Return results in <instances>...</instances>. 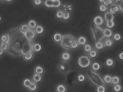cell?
<instances>
[{
    "instance_id": "1",
    "label": "cell",
    "mask_w": 123,
    "mask_h": 92,
    "mask_svg": "<svg viewBox=\"0 0 123 92\" xmlns=\"http://www.w3.org/2000/svg\"><path fill=\"white\" fill-rule=\"evenodd\" d=\"M9 41L8 42V50L6 52L14 57L23 55L22 49L29 40L26 38L25 34L21 32L19 27L13 28L8 31Z\"/></svg>"
},
{
    "instance_id": "2",
    "label": "cell",
    "mask_w": 123,
    "mask_h": 92,
    "mask_svg": "<svg viewBox=\"0 0 123 92\" xmlns=\"http://www.w3.org/2000/svg\"><path fill=\"white\" fill-rule=\"evenodd\" d=\"M91 29L92 32L95 42L101 41L104 38L103 35V30L99 26L96 25L94 23H92L91 25Z\"/></svg>"
},
{
    "instance_id": "3",
    "label": "cell",
    "mask_w": 123,
    "mask_h": 92,
    "mask_svg": "<svg viewBox=\"0 0 123 92\" xmlns=\"http://www.w3.org/2000/svg\"><path fill=\"white\" fill-rule=\"evenodd\" d=\"M86 73L90 80L96 86L105 85L102 78L96 72L90 70H87Z\"/></svg>"
},
{
    "instance_id": "4",
    "label": "cell",
    "mask_w": 123,
    "mask_h": 92,
    "mask_svg": "<svg viewBox=\"0 0 123 92\" xmlns=\"http://www.w3.org/2000/svg\"><path fill=\"white\" fill-rule=\"evenodd\" d=\"M74 40L76 39L73 36L70 34H66L63 36L61 44L64 48L66 49H70V44Z\"/></svg>"
},
{
    "instance_id": "5",
    "label": "cell",
    "mask_w": 123,
    "mask_h": 92,
    "mask_svg": "<svg viewBox=\"0 0 123 92\" xmlns=\"http://www.w3.org/2000/svg\"><path fill=\"white\" fill-rule=\"evenodd\" d=\"M78 64L79 66L82 68H87L91 64V60L88 56H82L78 59Z\"/></svg>"
},
{
    "instance_id": "6",
    "label": "cell",
    "mask_w": 123,
    "mask_h": 92,
    "mask_svg": "<svg viewBox=\"0 0 123 92\" xmlns=\"http://www.w3.org/2000/svg\"><path fill=\"white\" fill-rule=\"evenodd\" d=\"M34 43L32 41L29 40L25 44L21 51L23 56L32 51V45Z\"/></svg>"
},
{
    "instance_id": "7",
    "label": "cell",
    "mask_w": 123,
    "mask_h": 92,
    "mask_svg": "<svg viewBox=\"0 0 123 92\" xmlns=\"http://www.w3.org/2000/svg\"><path fill=\"white\" fill-rule=\"evenodd\" d=\"M25 34V37L28 40L32 41L36 37V33L33 29L29 30Z\"/></svg>"
},
{
    "instance_id": "8",
    "label": "cell",
    "mask_w": 123,
    "mask_h": 92,
    "mask_svg": "<svg viewBox=\"0 0 123 92\" xmlns=\"http://www.w3.org/2000/svg\"><path fill=\"white\" fill-rule=\"evenodd\" d=\"M104 22V18L101 16H97L94 17L93 23L96 25L99 26L103 24Z\"/></svg>"
},
{
    "instance_id": "9",
    "label": "cell",
    "mask_w": 123,
    "mask_h": 92,
    "mask_svg": "<svg viewBox=\"0 0 123 92\" xmlns=\"http://www.w3.org/2000/svg\"><path fill=\"white\" fill-rule=\"evenodd\" d=\"M101 65L100 63L98 61H94L92 64L91 66V68L92 71L94 72L98 71L101 69Z\"/></svg>"
},
{
    "instance_id": "10",
    "label": "cell",
    "mask_w": 123,
    "mask_h": 92,
    "mask_svg": "<svg viewBox=\"0 0 123 92\" xmlns=\"http://www.w3.org/2000/svg\"><path fill=\"white\" fill-rule=\"evenodd\" d=\"M121 11L120 7L114 4L112 5L109 9V12L113 15L116 14Z\"/></svg>"
},
{
    "instance_id": "11",
    "label": "cell",
    "mask_w": 123,
    "mask_h": 92,
    "mask_svg": "<svg viewBox=\"0 0 123 92\" xmlns=\"http://www.w3.org/2000/svg\"><path fill=\"white\" fill-rule=\"evenodd\" d=\"M112 76L110 74H106L102 78V80L104 83L106 85H110L111 84Z\"/></svg>"
},
{
    "instance_id": "12",
    "label": "cell",
    "mask_w": 123,
    "mask_h": 92,
    "mask_svg": "<svg viewBox=\"0 0 123 92\" xmlns=\"http://www.w3.org/2000/svg\"><path fill=\"white\" fill-rule=\"evenodd\" d=\"M63 37V36L61 34L59 33H56L53 36V39L55 42L59 43L61 42Z\"/></svg>"
},
{
    "instance_id": "13",
    "label": "cell",
    "mask_w": 123,
    "mask_h": 92,
    "mask_svg": "<svg viewBox=\"0 0 123 92\" xmlns=\"http://www.w3.org/2000/svg\"><path fill=\"white\" fill-rule=\"evenodd\" d=\"M104 18L106 22V21H113L114 16V15L113 14L110 12H107L105 13L104 15Z\"/></svg>"
},
{
    "instance_id": "14",
    "label": "cell",
    "mask_w": 123,
    "mask_h": 92,
    "mask_svg": "<svg viewBox=\"0 0 123 92\" xmlns=\"http://www.w3.org/2000/svg\"><path fill=\"white\" fill-rule=\"evenodd\" d=\"M113 33L111 29L109 28H105L103 30V35L104 37L109 39L113 36Z\"/></svg>"
},
{
    "instance_id": "15",
    "label": "cell",
    "mask_w": 123,
    "mask_h": 92,
    "mask_svg": "<svg viewBox=\"0 0 123 92\" xmlns=\"http://www.w3.org/2000/svg\"><path fill=\"white\" fill-rule=\"evenodd\" d=\"M34 71V73L42 75L44 73L45 70L43 67L39 65H37V66H36L35 67Z\"/></svg>"
},
{
    "instance_id": "16",
    "label": "cell",
    "mask_w": 123,
    "mask_h": 92,
    "mask_svg": "<svg viewBox=\"0 0 123 92\" xmlns=\"http://www.w3.org/2000/svg\"><path fill=\"white\" fill-rule=\"evenodd\" d=\"M71 57V55L70 52H64L62 54L61 58L64 61H69Z\"/></svg>"
},
{
    "instance_id": "17",
    "label": "cell",
    "mask_w": 123,
    "mask_h": 92,
    "mask_svg": "<svg viewBox=\"0 0 123 92\" xmlns=\"http://www.w3.org/2000/svg\"><path fill=\"white\" fill-rule=\"evenodd\" d=\"M32 80L33 82L35 83L36 84H38L42 81V76L39 74L34 73V74L33 75Z\"/></svg>"
},
{
    "instance_id": "18",
    "label": "cell",
    "mask_w": 123,
    "mask_h": 92,
    "mask_svg": "<svg viewBox=\"0 0 123 92\" xmlns=\"http://www.w3.org/2000/svg\"><path fill=\"white\" fill-rule=\"evenodd\" d=\"M105 65L108 67H112L115 65L114 60L113 58L109 57L105 61Z\"/></svg>"
},
{
    "instance_id": "19",
    "label": "cell",
    "mask_w": 123,
    "mask_h": 92,
    "mask_svg": "<svg viewBox=\"0 0 123 92\" xmlns=\"http://www.w3.org/2000/svg\"><path fill=\"white\" fill-rule=\"evenodd\" d=\"M19 29L21 32L23 33L24 34H26V33L31 29L28 26V25L26 24L21 25L19 26Z\"/></svg>"
},
{
    "instance_id": "20",
    "label": "cell",
    "mask_w": 123,
    "mask_h": 92,
    "mask_svg": "<svg viewBox=\"0 0 123 92\" xmlns=\"http://www.w3.org/2000/svg\"><path fill=\"white\" fill-rule=\"evenodd\" d=\"M42 49V47L40 44L36 43H34L32 45V51L34 52L37 53L40 52Z\"/></svg>"
},
{
    "instance_id": "21",
    "label": "cell",
    "mask_w": 123,
    "mask_h": 92,
    "mask_svg": "<svg viewBox=\"0 0 123 92\" xmlns=\"http://www.w3.org/2000/svg\"><path fill=\"white\" fill-rule=\"evenodd\" d=\"M9 41V36L8 34H2L0 37V42L8 43Z\"/></svg>"
},
{
    "instance_id": "22",
    "label": "cell",
    "mask_w": 123,
    "mask_h": 92,
    "mask_svg": "<svg viewBox=\"0 0 123 92\" xmlns=\"http://www.w3.org/2000/svg\"><path fill=\"white\" fill-rule=\"evenodd\" d=\"M34 54L33 52L32 51L23 55V59L26 61H29L32 60L34 58Z\"/></svg>"
},
{
    "instance_id": "23",
    "label": "cell",
    "mask_w": 123,
    "mask_h": 92,
    "mask_svg": "<svg viewBox=\"0 0 123 92\" xmlns=\"http://www.w3.org/2000/svg\"><path fill=\"white\" fill-rule=\"evenodd\" d=\"M104 43L105 47L107 48H110L111 47H113L114 42L112 39L109 38L105 39V40L104 41Z\"/></svg>"
},
{
    "instance_id": "24",
    "label": "cell",
    "mask_w": 123,
    "mask_h": 92,
    "mask_svg": "<svg viewBox=\"0 0 123 92\" xmlns=\"http://www.w3.org/2000/svg\"><path fill=\"white\" fill-rule=\"evenodd\" d=\"M32 82L33 81H32L30 79L28 78H26L23 81L22 85L24 86V87H25V88H28Z\"/></svg>"
},
{
    "instance_id": "25",
    "label": "cell",
    "mask_w": 123,
    "mask_h": 92,
    "mask_svg": "<svg viewBox=\"0 0 123 92\" xmlns=\"http://www.w3.org/2000/svg\"><path fill=\"white\" fill-rule=\"evenodd\" d=\"M77 42L79 45L84 46L85 44H86L87 42V39L85 37L80 36L78 38Z\"/></svg>"
},
{
    "instance_id": "26",
    "label": "cell",
    "mask_w": 123,
    "mask_h": 92,
    "mask_svg": "<svg viewBox=\"0 0 123 92\" xmlns=\"http://www.w3.org/2000/svg\"><path fill=\"white\" fill-rule=\"evenodd\" d=\"M56 92H66L67 88L66 86L62 84H60L57 86L56 88Z\"/></svg>"
},
{
    "instance_id": "27",
    "label": "cell",
    "mask_w": 123,
    "mask_h": 92,
    "mask_svg": "<svg viewBox=\"0 0 123 92\" xmlns=\"http://www.w3.org/2000/svg\"><path fill=\"white\" fill-rule=\"evenodd\" d=\"M95 47L98 50H101L105 47L104 42L101 41H98L95 43Z\"/></svg>"
},
{
    "instance_id": "28",
    "label": "cell",
    "mask_w": 123,
    "mask_h": 92,
    "mask_svg": "<svg viewBox=\"0 0 123 92\" xmlns=\"http://www.w3.org/2000/svg\"><path fill=\"white\" fill-rule=\"evenodd\" d=\"M28 25L29 26V28H30V29H34L36 28V27L37 26V22L34 20L31 19L29 20L28 23Z\"/></svg>"
},
{
    "instance_id": "29",
    "label": "cell",
    "mask_w": 123,
    "mask_h": 92,
    "mask_svg": "<svg viewBox=\"0 0 123 92\" xmlns=\"http://www.w3.org/2000/svg\"><path fill=\"white\" fill-rule=\"evenodd\" d=\"M44 27L41 25H38L34 30L36 34H42L44 32Z\"/></svg>"
},
{
    "instance_id": "30",
    "label": "cell",
    "mask_w": 123,
    "mask_h": 92,
    "mask_svg": "<svg viewBox=\"0 0 123 92\" xmlns=\"http://www.w3.org/2000/svg\"><path fill=\"white\" fill-rule=\"evenodd\" d=\"M58 68L60 71L65 73L68 70V67L66 64L61 63L59 65Z\"/></svg>"
},
{
    "instance_id": "31",
    "label": "cell",
    "mask_w": 123,
    "mask_h": 92,
    "mask_svg": "<svg viewBox=\"0 0 123 92\" xmlns=\"http://www.w3.org/2000/svg\"><path fill=\"white\" fill-rule=\"evenodd\" d=\"M121 82V78L119 76L115 75L112 77L111 84L113 85L119 84Z\"/></svg>"
},
{
    "instance_id": "32",
    "label": "cell",
    "mask_w": 123,
    "mask_h": 92,
    "mask_svg": "<svg viewBox=\"0 0 123 92\" xmlns=\"http://www.w3.org/2000/svg\"><path fill=\"white\" fill-rule=\"evenodd\" d=\"M122 89L123 87L120 84L113 85V90L114 92H121Z\"/></svg>"
},
{
    "instance_id": "33",
    "label": "cell",
    "mask_w": 123,
    "mask_h": 92,
    "mask_svg": "<svg viewBox=\"0 0 123 92\" xmlns=\"http://www.w3.org/2000/svg\"><path fill=\"white\" fill-rule=\"evenodd\" d=\"M112 37H113V40L116 41V42H119L122 40V35L118 33H116L114 34L113 35Z\"/></svg>"
},
{
    "instance_id": "34",
    "label": "cell",
    "mask_w": 123,
    "mask_h": 92,
    "mask_svg": "<svg viewBox=\"0 0 123 92\" xmlns=\"http://www.w3.org/2000/svg\"><path fill=\"white\" fill-rule=\"evenodd\" d=\"M98 55V52L96 49H92L88 53L89 57L91 58H96Z\"/></svg>"
},
{
    "instance_id": "35",
    "label": "cell",
    "mask_w": 123,
    "mask_h": 92,
    "mask_svg": "<svg viewBox=\"0 0 123 92\" xmlns=\"http://www.w3.org/2000/svg\"><path fill=\"white\" fill-rule=\"evenodd\" d=\"M29 91L31 92H34L37 90L38 89V86L37 84L32 82L31 83L30 86H29V87L28 88Z\"/></svg>"
},
{
    "instance_id": "36",
    "label": "cell",
    "mask_w": 123,
    "mask_h": 92,
    "mask_svg": "<svg viewBox=\"0 0 123 92\" xmlns=\"http://www.w3.org/2000/svg\"><path fill=\"white\" fill-rule=\"evenodd\" d=\"M77 79L79 82L83 83V82H84L86 80V76L83 74H80L78 75Z\"/></svg>"
},
{
    "instance_id": "37",
    "label": "cell",
    "mask_w": 123,
    "mask_h": 92,
    "mask_svg": "<svg viewBox=\"0 0 123 92\" xmlns=\"http://www.w3.org/2000/svg\"><path fill=\"white\" fill-rule=\"evenodd\" d=\"M96 91V92H106V88L105 85L97 86Z\"/></svg>"
},
{
    "instance_id": "38",
    "label": "cell",
    "mask_w": 123,
    "mask_h": 92,
    "mask_svg": "<svg viewBox=\"0 0 123 92\" xmlns=\"http://www.w3.org/2000/svg\"><path fill=\"white\" fill-rule=\"evenodd\" d=\"M83 50L86 53H89L91 50H92V46L90 44H86L83 46Z\"/></svg>"
},
{
    "instance_id": "39",
    "label": "cell",
    "mask_w": 123,
    "mask_h": 92,
    "mask_svg": "<svg viewBox=\"0 0 123 92\" xmlns=\"http://www.w3.org/2000/svg\"><path fill=\"white\" fill-rule=\"evenodd\" d=\"M63 8L66 12H69L72 10V6L71 5L68 3L64 4L63 6Z\"/></svg>"
},
{
    "instance_id": "40",
    "label": "cell",
    "mask_w": 123,
    "mask_h": 92,
    "mask_svg": "<svg viewBox=\"0 0 123 92\" xmlns=\"http://www.w3.org/2000/svg\"><path fill=\"white\" fill-rule=\"evenodd\" d=\"M79 46V44H78L77 41L74 40L70 44V49H76L78 48Z\"/></svg>"
},
{
    "instance_id": "41",
    "label": "cell",
    "mask_w": 123,
    "mask_h": 92,
    "mask_svg": "<svg viewBox=\"0 0 123 92\" xmlns=\"http://www.w3.org/2000/svg\"><path fill=\"white\" fill-rule=\"evenodd\" d=\"M0 48L4 51L6 52L8 50V43H0Z\"/></svg>"
},
{
    "instance_id": "42",
    "label": "cell",
    "mask_w": 123,
    "mask_h": 92,
    "mask_svg": "<svg viewBox=\"0 0 123 92\" xmlns=\"http://www.w3.org/2000/svg\"><path fill=\"white\" fill-rule=\"evenodd\" d=\"M44 4L48 8H53V0H46Z\"/></svg>"
},
{
    "instance_id": "43",
    "label": "cell",
    "mask_w": 123,
    "mask_h": 92,
    "mask_svg": "<svg viewBox=\"0 0 123 92\" xmlns=\"http://www.w3.org/2000/svg\"><path fill=\"white\" fill-rule=\"evenodd\" d=\"M99 10L101 12H106L108 10V7L105 5H104V4H101L98 8Z\"/></svg>"
},
{
    "instance_id": "44",
    "label": "cell",
    "mask_w": 123,
    "mask_h": 92,
    "mask_svg": "<svg viewBox=\"0 0 123 92\" xmlns=\"http://www.w3.org/2000/svg\"><path fill=\"white\" fill-rule=\"evenodd\" d=\"M61 5V2L60 0H53V8H58Z\"/></svg>"
},
{
    "instance_id": "45",
    "label": "cell",
    "mask_w": 123,
    "mask_h": 92,
    "mask_svg": "<svg viewBox=\"0 0 123 92\" xmlns=\"http://www.w3.org/2000/svg\"><path fill=\"white\" fill-rule=\"evenodd\" d=\"M115 22L114 21L106 22V26L107 28L111 29V28H113L115 26Z\"/></svg>"
},
{
    "instance_id": "46",
    "label": "cell",
    "mask_w": 123,
    "mask_h": 92,
    "mask_svg": "<svg viewBox=\"0 0 123 92\" xmlns=\"http://www.w3.org/2000/svg\"><path fill=\"white\" fill-rule=\"evenodd\" d=\"M104 5H105V6L108 7L111 6L112 5H113L114 3V0H105L104 2Z\"/></svg>"
},
{
    "instance_id": "47",
    "label": "cell",
    "mask_w": 123,
    "mask_h": 92,
    "mask_svg": "<svg viewBox=\"0 0 123 92\" xmlns=\"http://www.w3.org/2000/svg\"><path fill=\"white\" fill-rule=\"evenodd\" d=\"M64 13V12H63V11H62V10H59L58 12H57L56 16L57 18H62V17H63Z\"/></svg>"
},
{
    "instance_id": "48",
    "label": "cell",
    "mask_w": 123,
    "mask_h": 92,
    "mask_svg": "<svg viewBox=\"0 0 123 92\" xmlns=\"http://www.w3.org/2000/svg\"><path fill=\"white\" fill-rule=\"evenodd\" d=\"M114 3L116 5L118 6L119 7L123 6V0H114Z\"/></svg>"
},
{
    "instance_id": "49",
    "label": "cell",
    "mask_w": 123,
    "mask_h": 92,
    "mask_svg": "<svg viewBox=\"0 0 123 92\" xmlns=\"http://www.w3.org/2000/svg\"><path fill=\"white\" fill-rule=\"evenodd\" d=\"M70 17V13L69 12H64L62 18L64 20H68L69 19Z\"/></svg>"
},
{
    "instance_id": "50",
    "label": "cell",
    "mask_w": 123,
    "mask_h": 92,
    "mask_svg": "<svg viewBox=\"0 0 123 92\" xmlns=\"http://www.w3.org/2000/svg\"><path fill=\"white\" fill-rule=\"evenodd\" d=\"M33 2L34 5H36L37 6H39L42 3V1L41 0H33Z\"/></svg>"
},
{
    "instance_id": "51",
    "label": "cell",
    "mask_w": 123,
    "mask_h": 92,
    "mask_svg": "<svg viewBox=\"0 0 123 92\" xmlns=\"http://www.w3.org/2000/svg\"><path fill=\"white\" fill-rule=\"evenodd\" d=\"M118 57L119 60L121 61H123V51L120 52V53L118 54Z\"/></svg>"
},
{
    "instance_id": "52",
    "label": "cell",
    "mask_w": 123,
    "mask_h": 92,
    "mask_svg": "<svg viewBox=\"0 0 123 92\" xmlns=\"http://www.w3.org/2000/svg\"><path fill=\"white\" fill-rule=\"evenodd\" d=\"M4 51L3 50H2L0 48V56H1V55H3V53H4Z\"/></svg>"
},
{
    "instance_id": "53",
    "label": "cell",
    "mask_w": 123,
    "mask_h": 92,
    "mask_svg": "<svg viewBox=\"0 0 123 92\" xmlns=\"http://www.w3.org/2000/svg\"><path fill=\"white\" fill-rule=\"evenodd\" d=\"M99 2H100V3H101V4H103L104 3V2H105V0H99Z\"/></svg>"
},
{
    "instance_id": "54",
    "label": "cell",
    "mask_w": 123,
    "mask_h": 92,
    "mask_svg": "<svg viewBox=\"0 0 123 92\" xmlns=\"http://www.w3.org/2000/svg\"><path fill=\"white\" fill-rule=\"evenodd\" d=\"M120 9H121V11H122L123 13V6L120 7Z\"/></svg>"
},
{
    "instance_id": "55",
    "label": "cell",
    "mask_w": 123,
    "mask_h": 92,
    "mask_svg": "<svg viewBox=\"0 0 123 92\" xmlns=\"http://www.w3.org/2000/svg\"><path fill=\"white\" fill-rule=\"evenodd\" d=\"M12 0H5L6 2H12Z\"/></svg>"
},
{
    "instance_id": "56",
    "label": "cell",
    "mask_w": 123,
    "mask_h": 92,
    "mask_svg": "<svg viewBox=\"0 0 123 92\" xmlns=\"http://www.w3.org/2000/svg\"><path fill=\"white\" fill-rule=\"evenodd\" d=\"M2 21V18L1 16H0V23Z\"/></svg>"
}]
</instances>
